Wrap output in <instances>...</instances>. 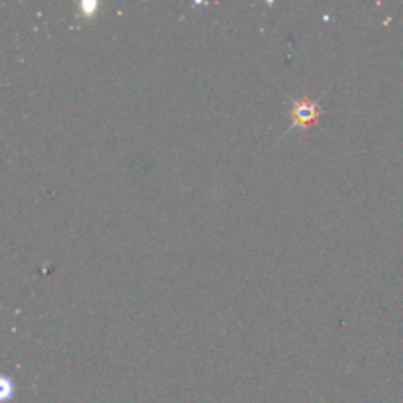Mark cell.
Wrapping results in <instances>:
<instances>
[{
	"instance_id": "1",
	"label": "cell",
	"mask_w": 403,
	"mask_h": 403,
	"mask_svg": "<svg viewBox=\"0 0 403 403\" xmlns=\"http://www.w3.org/2000/svg\"><path fill=\"white\" fill-rule=\"evenodd\" d=\"M321 114V107L315 101H295L293 102V126H301V128H307L311 122H317Z\"/></svg>"
}]
</instances>
